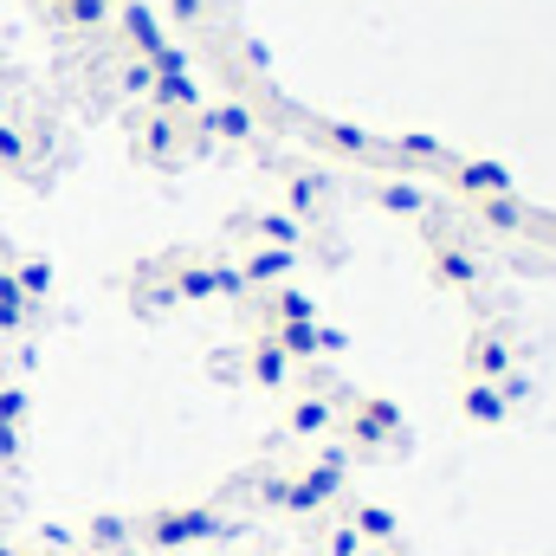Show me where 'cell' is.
Instances as JSON below:
<instances>
[{"label": "cell", "instance_id": "cell-1", "mask_svg": "<svg viewBox=\"0 0 556 556\" xmlns=\"http://www.w3.org/2000/svg\"><path fill=\"white\" fill-rule=\"evenodd\" d=\"M220 531H227V518H220L214 505H162V511L142 518V538H149L155 551H194V544H207V538H220Z\"/></svg>", "mask_w": 556, "mask_h": 556}, {"label": "cell", "instance_id": "cell-2", "mask_svg": "<svg viewBox=\"0 0 556 556\" xmlns=\"http://www.w3.org/2000/svg\"><path fill=\"white\" fill-rule=\"evenodd\" d=\"M337 427L350 433V446H356V453H376V446L402 440V408H395V402H382V395H356V402H350V415H337Z\"/></svg>", "mask_w": 556, "mask_h": 556}, {"label": "cell", "instance_id": "cell-3", "mask_svg": "<svg viewBox=\"0 0 556 556\" xmlns=\"http://www.w3.org/2000/svg\"><path fill=\"white\" fill-rule=\"evenodd\" d=\"M427 273H433L440 291H472V285L485 278V266H479L472 247H459V240H433V247H427Z\"/></svg>", "mask_w": 556, "mask_h": 556}, {"label": "cell", "instance_id": "cell-4", "mask_svg": "<svg viewBox=\"0 0 556 556\" xmlns=\"http://www.w3.org/2000/svg\"><path fill=\"white\" fill-rule=\"evenodd\" d=\"M511 363H518V356H511V343H505L498 330H485V324H479V330H472V343H466V376H472V382H505V376H511Z\"/></svg>", "mask_w": 556, "mask_h": 556}, {"label": "cell", "instance_id": "cell-5", "mask_svg": "<svg viewBox=\"0 0 556 556\" xmlns=\"http://www.w3.org/2000/svg\"><path fill=\"white\" fill-rule=\"evenodd\" d=\"M453 188L466 194V201H492V194H511V175L498 168V162H479V155H453Z\"/></svg>", "mask_w": 556, "mask_h": 556}, {"label": "cell", "instance_id": "cell-6", "mask_svg": "<svg viewBox=\"0 0 556 556\" xmlns=\"http://www.w3.org/2000/svg\"><path fill=\"white\" fill-rule=\"evenodd\" d=\"M273 337L291 363H311V356H337V350H343V337H337L330 324H317V317H311V324H278Z\"/></svg>", "mask_w": 556, "mask_h": 556}, {"label": "cell", "instance_id": "cell-7", "mask_svg": "<svg viewBox=\"0 0 556 556\" xmlns=\"http://www.w3.org/2000/svg\"><path fill=\"white\" fill-rule=\"evenodd\" d=\"M111 20H117V33H124L130 59H155V52L168 46V39H162V20H155V13H149L142 0H124V7L111 13Z\"/></svg>", "mask_w": 556, "mask_h": 556}, {"label": "cell", "instance_id": "cell-8", "mask_svg": "<svg viewBox=\"0 0 556 556\" xmlns=\"http://www.w3.org/2000/svg\"><path fill=\"white\" fill-rule=\"evenodd\" d=\"M247 376H253V382H260V389H291V376H298V363H291V356H285V350H278V337L273 330H260V337H253V350H247Z\"/></svg>", "mask_w": 556, "mask_h": 556}, {"label": "cell", "instance_id": "cell-9", "mask_svg": "<svg viewBox=\"0 0 556 556\" xmlns=\"http://www.w3.org/2000/svg\"><path fill=\"white\" fill-rule=\"evenodd\" d=\"M330 188H337L330 168H291V175H285V214H291V220H298V214H317V207L330 201Z\"/></svg>", "mask_w": 556, "mask_h": 556}, {"label": "cell", "instance_id": "cell-10", "mask_svg": "<svg viewBox=\"0 0 556 556\" xmlns=\"http://www.w3.org/2000/svg\"><path fill=\"white\" fill-rule=\"evenodd\" d=\"M459 415L472 420V427H505L511 420V402L498 395V382H466L459 389Z\"/></svg>", "mask_w": 556, "mask_h": 556}, {"label": "cell", "instance_id": "cell-11", "mask_svg": "<svg viewBox=\"0 0 556 556\" xmlns=\"http://www.w3.org/2000/svg\"><path fill=\"white\" fill-rule=\"evenodd\" d=\"M194 117H201V130H207V137H220V142H253V130H260L247 104H201Z\"/></svg>", "mask_w": 556, "mask_h": 556}, {"label": "cell", "instance_id": "cell-12", "mask_svg": "<svg viewBox=\"0 0 556 556\" xmlns=\"http://www.w3.org/2000/svg\"><path fill=\"white\" fill-rule=\"evenodd\" d=\"M330 427H337V402H330V395H298V402H291V420H285L291 440H317V433H330Z\"/></svg>", "mask_w": 556, "mask_h": 556}, {"label": "cell", "instance_id": "cell-13", "mask_svg": "<svg viewBox=\"0 0 556 556\" xmlns=\"http://www.w3.org/2000/svg\"><path fill=\"white\" fill-rule=\"evenodd\" d=\"M291 266H298V253H285V247H260V253H247L240 278H247V291H273V285L291 278Z\"/></svg>", "mask_w": 556, "mask_h": 556}, {"label": "cell", "instance_id": "cell-14", "mask_svg": "<svg viewBox=\"0 0 556 556\" xmlns=\"http://www.w3.org/2000/svg\"><path fill=\"white\" fill-rule=\"evenodd\" d=\"M369 194H376V207H389V214H408V220H420V214L433 207L420 181H395V175H382V181H376Z\"/></svg>", "mask_w": 556, "mask_h": 556}, {"label": "cell", "instance_id": "cell-15", "mask_svg": "<svg viewBox=\"0 0 556 556\" xmlns=\"http://www.w3.org/2000/svg\"><path fill=\"white\" fill-rule=\"evenodd\" d=\"M311 137H317V149H337V155H356V162H376V155H382L376 137H369V130H356V124H317Z\"/></svg>", "mask_w": 556, "mask_h": 556}, {"label": "cell", "instance_id": "cell-16", "mask_svg": "<svg viewBox=\"0 0 556 556\" xmlns=\"http://www.w3.org/2000/svg\"><path fill=\"white\" fill-rule=\"evenodd\" d=\"M311 317H317V304L304 291H291V285H273L266 291V330H278V324H311Z\"/></svg>", "mask_w": 556, "mask_h": 556}, {"label": "cell", "instance_id": "cell-17", "mask_svg": "<svg viewBox=\"0 0 556 556\" xmlns=\"http://www.w3.org/2000/svg\"><path fill=\"white\" fill-rule=\"evenodd\" d=\"M472 214H479L485 227H498V233H525V227H531V214H525V201H518V194H492V201H472Z\"/></svg>", "mask_w": 556, "mask_h": 556}, {"label": "cell", "instance_id": "cell-18", "mask_svg": "<svg viewBox=\"0 0 556 556\" xmlns=\"http://www.w3.org/2000/svg\"><path fill=\"white\" fill-rule=\"evenodd\" d=\"M350 531H356L363 544H395L402 518H395L389 505H356V511H350Z\"/></svg>", "mask_w": 556, "mask_h": 556}, {"label": "cell", "instance_id": "cell-19", "mask_svg": "<svg viewBox=\"0 0 556 556\" xmlns=\"http://www.w3.org/2000/svg\"><path fill=\"white\" fill-rule=\"evenodd\" d=\"M247 233H260L266 247H285V253H298V240H304V227L278 207V214H260V220H247Z\"/></svg>", "mask_w": 556, "mask_h": 556}, {"label": "cell", "instance_id": "cell-20", "mask_svg": "<svg viewBox=\"0 0 556 556\" xmlns=\"http://www.w3.org/2000/svg\"><path fill=\"white\" fill-rule=\"evenodd\" d=\"M395 155L402 162H420V168H453V149L440 137H395Z\"/></svg>", "mask_w": 556, "mask_h": 556}, {"label": "cell", "instance_id": "cell-21", "mask_svg": "<svg viewBox=\"0 0 556 556\" xmlns=\"http://www.w3.org/2000/svg\"><path fill=\"white\" fill-rule=\"evenodd\" d=\"M117 13V0H59V20L72 26V33H91V26H104Z\"/></svg>", "mask_w": 556, "mask_h": 556}, {"label": "cell", "instance_id": "cell-22", "mask_svg": "<svg viewBox=\"0 0 556 556\" xmlns=\"http://www.w3.org/2000/svg\"><path fill=\"white\" fill-rule=\"evenodd\" d=\"M26 317H33V304L20 298V285H13V273L0 266V330H26Z\"/></svg>", "mask_w": 556, "mask_h": 556}, {"label": "cell", "instance_id": "cell-23", "mask_svg": "<svg viewBox=\"0 0 556 556\" xmlns=\"http://www.w3.org/2000/svg\"><path fill=\"white\" fill-rule=\"evenodd\" d=\"M7 273H13V285H20V298H26V304L52 291V266H46V260H20V266H7Z\"/></svg>", "mask_w": 556, "mask_h": 556}, {"label": "cell", "instance_id": "cell-24", "mask_svg": "<svg viewBox=\"0 0 556 556\" xmlns=\"http://www.w3.org/2000/svg\"><path fill=\"white\" fill-rule=\"evenodd\" d=\"M124 538H130V518H117V511H98L91 518V551L98 556L111 551V544H124Z\"/></svg>", "mask_w": 556, "mask_h": 556}, {"label": "cell", "instance_id": "cell-25", "mask_svg": "<svg viewBox=\"0 0 556 556\" xmlns=\"http://www.w3.org/2000/svg\"><path fill=\"white\" fill-rule=\"evenodd\" d=\"M0 168H26V130L0 124Z\"/></svg>", "mask_w": 556, "mask_h": 556}, {"label": "cell", "instance_id": "cell-26", "mask_svg": "<svg viewBox=\"0 0 556 556\" xmlns=\"http://www.w3.org/2000/svg\"><path fill=\"white\" fill-rule=\"evenodd\" d=\"M324 551H330V556H363V538L350 531V518H337V525L324 531Z\"/></svg>", "mask_w": 556, "mask_h": 556}, {"label": "cell", "instance_id": "cell-27", "mask_svg": "<svg viewBox=\"0 0 556 556\" xmlns=\"http://www.w3.org/2000/svg\"><path fill=\"white\" fill-rule=\"evenodd\" d=\"M149 85H155L149 59H124V91H137V98H149Z\"/></svg>", "mask_w": 556, "mask_h": 556}, {"label": "cell", "instance_id": "cell-28", "mask_svg": "<svg viewBox=\"0 0 556 556\" xmlns=\"http://www.w3.org/2000/svg\"><path fill=\"white\" fill-rule=\"evenodd\" d=\"M162 13H168L175 26H194V20L207 13V0H162Z\"/></svg>", "mask_w": 556, "mask_h": 556}, {"label": "cell", "instance_id": "cell-29", "mask_svg": "<svg viewBox=\"0 0 556 556\" xmlns=\"http://www.w3.org/2000/svg\"><path fill=\"white\" fill-rule=\"evenodd\" d=\"M363 556H402L395 544H363Z\"/></svg>", "mask_w": 556, "mask_h": 556}, {"label": "cell", "instance_id": "cell-30", "mask_svg": "<svg viewBox=\"0 0 556 556\" xmlns=\"http://www.w3.org/2000/svg\"><path fill=\"white\" fill-rule=\"evenodd\" d=\"M0 556H20V551H13V544H0Z\"/></svg>", "mask_w": 556, "mask_h": 556}, {"label": "cell", "instance_id": "cell-31", "mask_svg": "<svg viewBox=\"0 0 556 556\" xmlns=\"http://www.w3.org/2000/svg\"><path fill=\"white\" fill-rule=\"evenodd\" d=\"M65 556H98V551H65Z\"/></svg>", "mask_w": 556, "mask_h": 556}]
</instances>
